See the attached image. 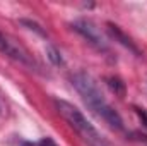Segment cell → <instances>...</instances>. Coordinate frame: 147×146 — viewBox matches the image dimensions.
<instances>
[{
  "mask_svg": "<svg viewBox=\"0 0 147 146\" xmlns=\"http://www.w3.org/2000/svg\"><path fill=\"white\" fill-rule=\"evenodd\" d=\"M72 84L77 89V93L82 96L84 103L92 110L99 119H103L110 127L121 131L123 129V120L120 117V113L110 105V102L105 98L99 84L96 83V79L91 74L79 71L72 76Z\"/></svg>",
  "mask_w": 147,
  "mask_h": 146,
  "instance_id": "6da1fadb",
  "label": "cell"
},
{
  "mask_svg": "<svg viewBox=\"0 0 147 146\" xmlns=\"http://www.w3.org/2000/svg\"><path fill=\"white\" fill-rule=\"evenodd\" d=\"M57 55H58V53H57L55 50H51V48H50V59H51L55 64H60V62H62V59H58Z\"/></svg>",
  "mask_w": 147,
  "mask_h": 146,
  "instance_id": "8992f818",
  "label": "cell"
},
{
  "mask_svg": "<svg viewBox=\"0 0 147 146\" xmlns=\"http://www.w3.org/2000/svg\"><path fill=\"white\" fill-rule=\"evenodd\" d=\"M55 107L58 110V113L63 117V120L82 138V141L87 146H113L110 141L86 119V115L77 108V107H74L72 103H69V102H65V100H55Z\"/></svg>",
  "mask_w": 147,
  "mask_h": 146,
  "instance_id": "7a4b0ae2",
  "label": "cell"
},
{
  "mask_svg": "<svg viewBox=\"0 0 147 146\" xmlns=\"http://www.w3.org/2000/svg\"><path fill=\"white\" fill-rule=\"evenodd\" d=\"M0 53H3L5 57L12 59L14 62L21 64V65H24L28 69H33V71L39 69V65L34 60V57L31 55V52L22 43H19L16 38L9 36V35H5L2 31H0Z\"/></svg>",
  "mask_w": 147,
  "mask_h": 146,
  "instance_id": "3957f363",
  "label": "cell"
},
{
  "mask_svg": "<svg viewBox=\"0 0 147 146\" xmlns=\"http://www.w3.org/2000/svg\"><path fill=\"white\" fill-rule=\"evenodd\" d=\"M38 146H58V145H57L51 138H43V139L38 143Z\"/></svg>",
  "mask_w": 147,
  "mask_h": 146,
  "instance_id": "5b68a950",
  "label": "cell"
},
{
  "mask_svg": "<svg viewBox=\"0 0 147 146\" xmlns=\"http://www.w3.org/2000/svg\"><path fill=\"white\" fill-rule=\"evenodd\" d=\"M72 26L77 33H80L87 41H91V43H92L94 46H98L99 50H108V41H106V38L103 36L101 29H99L92 21L80 19V21H75Z\"/></svg>",
  "mask_w": 147,
  "mask_h": 146,
  "instance_id": "277c9868",
  "label": "cell"
}]
</instances>
